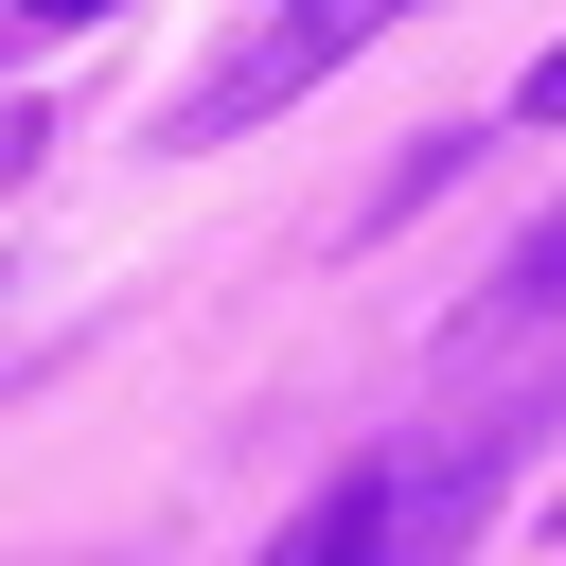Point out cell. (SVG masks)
Masks as SVG:
<instances>
[{"label":"cell","instance_id":"cell-2","mask_svg":"<svg viewBox=\"0 0 566 566\" xmlns=\"http://www.w3.org/2000/svg\"><path fill=\"white\" fill-rule=\"evenodd\" d=\"M389 18H424V0H283V18H248V35H230V53H212L177 106H159V142H177V159H212V142H248V124L318 106V88H336V71H354Z\"/></svg>","mask_w":566,"mask_h":566},{"label":"cell","instance_id":"cell-6","mask_svg":"<svg viewBox=\"0 0 566 566\" xmlns=\"http://www.w3.org/2000/svg\"><path fill=\"white\" fill-rule=\"evenodd\" d=\"M0 18H35V35H88V18H124V0H0Z\"/></svg>","mask_w":566,"mask_h":566},{"label":"cell","instance_id":"cell-3","mask_svg":"<svg viewBox=\"0 0 566 566\" xmlns=\"http://www.w3.org/2000/svg\"><path fill=\"white\" fill-rule=\"evenodd\" d=\"M478 318H566V212H531V230H513V265L478 283Z\"/></svg>","mask_w":566,"mask_h":566},{"label":"cell","instance_id":"cell-7","mask_svg":"<svg viewBox=\"0 0 566 566\" xmlns=\"http://www.w3.org/2000/svg\"><path fill=\"white\" fill-rule=\"evenodd\" d=\"M0 354H18V301H0Z\"/></svg>","mask_w":566,"mask_h":566},{"label":"cell","instance_id":"cell-5","mask_svg":"<svg viewBox=\"0 0 566 566\" xmlns=\"http://www.w3.org/2000/svg\"><path fill=\"white\" fill-rule=\"evenodd\" d=\"M513 124H566V35H548V53L513 71Z\"/></svg>","mask_w":566,"mask_h":566},{"label":"cell","instance_id":"cell-4","mask_svg":"<svg viewBox=\"0 0 566 566\" xmlns=\"http://www.w3.org/2000/svg\"><path fill=\"white\" fill-rule=\"evenodd\" d=\"M35 159H53V106H0V195H18Z\"/></svg>","mask_w":566,"mask_h":566},{"label":"cell","instance_id":"cell-1","mask_svg":"<svg viewBox=\"0 0 566 566\" xmlns=\"http://www.w3.org/2000/svg\"><path fill=\"white\" fill-rule=\"evenodd\" d=\"M531 442H566V371H531V389H478V407H424V424L354 442V460L265 531V566H460V548H478V513L531 478Z\"/></svg>","mask_w":566,"mask_h":566}]
</instances>
